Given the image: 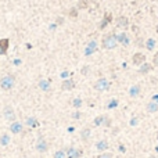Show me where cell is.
<instances>
[{"mask_svg":"<svg viewBox=\"0 0 158 158\" xmlns=\"http://www.w3.org/2000/svg\"><path fill=\"white\" fill-rule=\"evenodd\" d=\"M147 111L148 112H157L158 111V104L155 101H150L147 104Z\"/></svg>","mask_w":158,"mask_h":158,"instance_id":"ac0fdd59","label":"cell"},{"mask_svg":"<svg viewBox=\"0 0 158 158\" xmlns=\"http://www.w3.org/2000/svg\"><path fill=\"white\" fill-rule=\"evenodd\" d=\"M3 117L7 119V121H10V122H14V121H15V111H14V108L11 107V105L4 107V110H3Z\"/></svg>","mask_w":158,"mask_h":158,"instance_id":"5b68a950","label":"cell"},{"mask_svg":"<svg viewBox=\"0 0 158 158\" xmlns=\"http://www.w3.org/2000/svg\"><path fill=\"white\" fill-rule=\"evenodd\" d=\"M39 86H40V89L42 90H44V92H46V90H49V87H50V82H49V81H40V83H39Z\"/></svg>","mask_w":158,"mask_h":158,"instance_id":"44dd1931","label":"cell"},{"mask_svg":"<svg viewBox=\"0 0 158 158\" xmlns=\"http://www.w3.org/2000/svg\"><path fill=\"white\" fill-rule=\"evenodd\" d=\"M110 21H111V15H110V14H105L104 21H103V22H100V25H99V28H100V29H104V28H105V25H107V24H108Z\"/></svg>","mask_w":158,"mask_h":158,"instance_id":"ffe728a7","label":"cell"},{"mask_svg":"<svg viewBox=\"0 0 158 158\" xmlns=\"http://www.w3.org/2000/svg\"><path fill=\"white\" fill-rule=\"evenodd\" d=\"M8 141H10V136H8V135H3L2 139H0V144H2V146H7Z\"/></svg>","mask_w":158,"mask_h":158,"instance_id":"7402d4cb","label":"cell"},{"mask_svg":"<svg viewBox=\"0 0 158 158\" xmlns=\"http://www.w3.org/2000/svg\"><path fill=\"white\" fill-rule=\"evenodd\" d=\"M96 148L99 151H104L108 148V141L107 140H100V141H97L96 144Z\"/></svg>","mask_w":158,"mask_h":158,"instance_id":"e0dca14e","label":"cell"},{"mask_svg":"<svg viewBox=\"0 0 158 158\" xmlns=\"http://www.w3.org/2000/svg\"><path fill=\"white\" fill-rule=\"evenodd\" d=\"M132 62L135 65H141L143 62H146V56L143 53H135L132 57Z\"/></svg>","mask_w":158,"mask_h":158,"instance_id":"52a82bcc","label":"cell"},{"mask_svg":"<svg viewBox=\"0 0 158 158\" xmlns=\"http://www.w3.org/2000/svg\"><path fill=\"white\" fill-rule=\"evenodd\" d=\"M153 65H154V67H158V51L154 54V57H153Z\"/></svg>","mask_w":158,"mask_h":158,"instance_id":"83f0119b","label":"cell"},{"mask_svg":"<svg viewBox=\"0 0 158 158\" xmlns=\"http://www.w3.org/2000/svg\"><path fill=\"white\" fill-rule=\"evenodd\" d=\"M110 119L107 118V117H104V115H100V117H97L96 119H94V125L96 126H100V125H104V126H110Z\"/></svg>","mask_w":158,"mask_h":158,"instance_id":"30bf717a","label":"cell"},{"mask_svg":"<svg viewBox=\"0 0 158 158\" xmlns=\"http://www.w3.org/2000/svg\"><path fill=\"white\" fill-rule=\"evenodd\" d=\"M54 158H67V154H65L64 150H58V151H56Z\"/></svg>","mask_w":158,"mask_h":158,"instance_id":"603a6c76","label":"cell"},{"mask_svg":"<svg viewBox=\"0 0 158 158\" xmlns=\"http://www.w3.org/2000/svg\"><path fill=\"white\" fill-rule=\"evenodd\" d=\"M72 105H74V107H81V105H82V100H81V99H75V100H74V103H72Z\"/></svg>","mask_w":158,"mask_h":158,"instance_id":"d4e9b609","label":"cell"},{"mask_svg":"<svg viewBox=\"0 0 158 158\" xmlns=\"http://www.w3.org/2000/svg\"><path fill=\"white\" fill-rule=\"evenodd\" d=\"M128 25H129V20H128V17L121 15V17L117 18V26H119V28H126Z\"/></svg>","mask_w":158,"mask_h":158,"instance_id":"7c38bea8","label":"cell"},{"mask_svg":"<svg viewBox=\"0 0 158 158\" xmlns=\"http://www.w3.org/2000/svg\"><path fill=\"white\" fill-rule=\"evenodd\" d=\"M8 47H10V40H8L7 38H4V39H0V56H4V54H7Z\"/></svg>","mask_w":158,"mask_h":158,"instance_id":"8992f818","label":"cell"},{"mask_svg":"<svg viewBox=\"0 0 158 158\" xmlns=\"http://www.w3.org/2000/svg\"><path fill=\"white\" fill-rule=\"evenodd\" d=\"M157 140H158V130H157Z\"/></svg>","mask_w":158,"mask_h":158,"instance_id":"1f68e13d","label":"cell"},{"mask_svg":"<svg viewBox=\"0 0 158 158\" xmlns=\"http://www.w3.org/2000/svg\"><path fill=\"white\" fill-rule=\"evenodd\" d=\"M22 130H24V125H22L21 122H17V121L11 122V125H10V132H13V133H21Z\"/></svg>","mask_w":158,"mask_h":158,"instance_id":"8fae6325","label":"cell"},{"mask_svg":"<svg viewBox=\"0 0 158 158\" xmlns=\"http://www.w3.org/2000/svg\"><path fill=\"white\" fill-rule=\"evenodd\" d=\"M101 44H103V47H104V49H107V50H112V49H115V47H117V44H118L117 35H114V33H108V35H105L104 38H103V42H101Z\"/></svg>","mask_w":158,"mask_h":158,"instance_id":"6da1fadb","label":"cell"},{"mask_svg":"<svg viewBox=\"0 0 158 158\" xmlns=\"http://www.w3.org/2000/svg\"><path fill=\"white\" fill-rule=\"evenodd\" d=\"M67 158H81L83 154L82 148H75V147H68L65 150Z\"/></svg>","mask_w":158,"mask_h":158,"instance_id":"3957f363","label":"cell"},{"mask_svg":"<svg viewBox=\"0 0 158 158\" xmlns=\"http://www.w3.org/2000/svg\"><path fill=\"white\" fill-rule=\"evenodd\" d=\"M35 148L39 151V153H46L47 148H49V147H47V141L44 140L43 137H40L39 141L36 143V147H35Z\"/></svg>","mask_w":158,"mask_h":158,"instance_id":"ba28073f","label":"cell"},{"mask_svg":"<svg viewBox=\"0 0 158 158\" xmlns=\"http://www.w3.org/2000/svg\"><path fill=\"white\" fill-rule=\"evenodd\" d=\"M97 158H112V154L111 153H101Z\"/></svg>","mask_w":158,"mask_h":158,"instance_id":"4316f807","label":"cell"},{"mask_svg":"<svg viewBox=\"0 0 158 158\" xmlns=\"http://www.w3.org/2000/svg\"><path fill=\"white\" fill-rule=\"evenodd\" d=\"M14 83H15V79L13 75H6L2 78V81H0V87L3 90H11L13 87H14Z\"/></svg>","mask_w":158,"mask_h":158,"instance_id":"7a4b0ae2","label":"cell"},{"mask_svg":"<svg viewBox=\"0 0 158 158\" xmlns=\"http://www.w3.org/2000/svg\"><path fill=\"white\" fill-rule=\"evenodd\" d=\"M117 40H118V43H122L123 46H128V44H129V38H128L126 33H119V35L117 36Z\"/></svg>","mask_w":158,"mask_h":158,"instance_id":"4fadbf2b","label":"cell"},{"mask_svg":"<svg viewBox=\"0 0 158 158\" xmlns=\"http://www.w3.org/2000/svg\"><path fill=\"white\" fill-rule=\"evenodd\" d=\"M151 69H153V65L148 64V62H143V64L140 65V69H139V72H140L141 75H144V74H148Z\"/></svg>","mask_w":158,"mask_h":158,"instance_id":"5bb4252c","label":"cell"},{"mask_svg":"<svg viewBox=\"0 0 158 158\" xmlns=\"http://www.w3.org/2000/svg\"><path fill=\"white\" fill-rule=\"evenodd\" d=\"M155 32H157V33H158V25H157V26H155Z\"/></svg>","mask_w":158,"mask_h":158,"instance_id":"f546056e","label":"cell"},{"mask_svg":"<svg viewBox=\"0 0 158 158\" xmlns=\"http://www.w3.org/2000/svg\"><path fill=\"white\" fill-rule=\"evenodd\" d=\"M108 87H110V83H108V81L105 78L99 79V81H96V83H94V89H96L97 92H105Z\"/></svg>","mask_w":158,"mask_h":158,"instance_id":"277c9868","label":"cell"},{"mask_svg":"<svg viewBox=\"0 0 158 158\" xmlns=\"http://www.w3.org/2000/svg\"><path fill=\"white\" fill-rule=\"evenodd\" d=\"M146 47H147V50H154L155 47V40L154 39H147L146 40Z\"/></svg>","mask_w":158,"mask_h":158,"instance_id":"d6986e66","label":"cell"},{"mask_svg":"<svg viewBox=\"0 0 158 158\" xmlns=\"http://www.w3.org/2000/svg\"><path fill=\"white\" fill-rule=\"evenodd\" d=\"M75 87V81L74 79H65V81H62V83H61V89L62 90H72Z\"/></svg>","mask_w":158,"mask_h":158,"instance_id":"9c48e42d","label":"cell"},{"mask_svg":"<svg viewBox=\"0 0 158 158\" xmlns=\"http://www.w3.org/2000/svg\"><path fill=\"white\" fill-rule=\"evenodd\" d=\"M148 158H158V157H155V155H151V157H148Z\"/></svg>","mask_w":158,"mask_h":158,"instance_id":"4dcf8cb0","label":"cell"},{"mask_svg":"<svg viewBox=\"0 0 158 158\" xmlns=\"http://www.w3.org/2000/svg\"><path fill=\"white\" fill-rule=\"evenodd\" d=\"M69 15H71V17H76V8H72V10L69 11Z\"/></svg>","mask_w":158,"mask_h":158,"instance_id":"f1b7e54d","label":"cell"},{"mask_svg":"<svg viewBox=\"0 0 158 158\" xmlns=\"http://www.w3.org/2000/svg\"><path fill=\"white\" fill-rule=\"evenodd\" d=\"M26 123H28L29 126H35V128H36V126H39V122H38V119H35V118H29Z\"/></svg>","mask_w":158,"mask_h":158,"instance_id":"cb8c5ba5","label":"cell"},{"mask_svg":"<svg viewBox=\"0 0 158 158\" xmlns=\"http://www.w3.org/2000/svg\"><path fill=\"white\" fill-rule=\"evenodd\" d=\"M139 94H140V86H139V85H135V86L130 87V90H129L130 97H137Z\"/></svg>","mask_w":158,"mask_h":158,"instance_id":"2e32d148","label":"cell"},{"mask_svg":"<svg viewBox=\"0 0 158 158\" xmlns=\"http://www.w3.org/2000/svg\"><path fill=\"white\" fill-rule=\"evenodd\" d=\"M87 7V0H81V3L78 4V8H86Z\"/></svg>","mask_w":158,"mask_h":158,"instance_id":"484cf974","label":"cell"},{"mask_svg":"<svg viewBox=\"0 0 158 158\" xmlns=\"http://www.w3.org/2000/svg\"><path fill=\"white\" fill-rule=\"evenodd\" d=\"M90 135H92L90 128H83V129L81 130V139H82L83 141H87V139L90 137Z\"/></svg>","mask_w":158,"mask_h":158,"instance_id":"9a60e30c","label":"cell"}]
</instances>
